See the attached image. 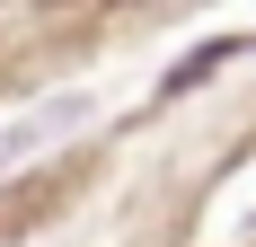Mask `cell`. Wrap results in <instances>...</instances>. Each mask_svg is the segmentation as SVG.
<instances>
[{"mask_svg": "<svg viewBox=\"0 0 256 247\" xmlns=\"http://www.w3.org/2000/svg\"><path fill=\"white\" fill-rule=\"evenodd\" d=\"M80 124V98H62V106H44V124H18V132H0V159H26V150H44L53 132H71Z\"/></svg>", "mask_w": 256, "mask_h": 247, "instance_id": "6da1fadb", "label": "cell"}]
</instances>
